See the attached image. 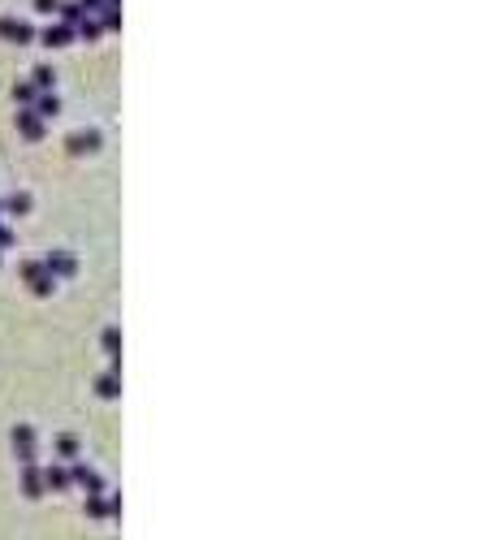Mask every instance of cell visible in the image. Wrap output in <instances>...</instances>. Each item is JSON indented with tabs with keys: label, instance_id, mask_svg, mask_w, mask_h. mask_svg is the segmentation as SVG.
Returning a JSON list of instances; mask_svg holds the SVG:
<instances>
[{
	"label": "cell",
	"instance_id": "cell-1",
	"mask_svg": "<svg viewBox=\"0 0 480 540\" xmlns=\"http://www.w3.org/2000/svg\"><path fill=\"white\" fill-rule=\"evenodd\" d=\"M61 454H65V458H74V454H78V450H74V436H61Z\"/></svg>",
	"mask_w": 480,
	"mask_h": 540
}]
</instances>
